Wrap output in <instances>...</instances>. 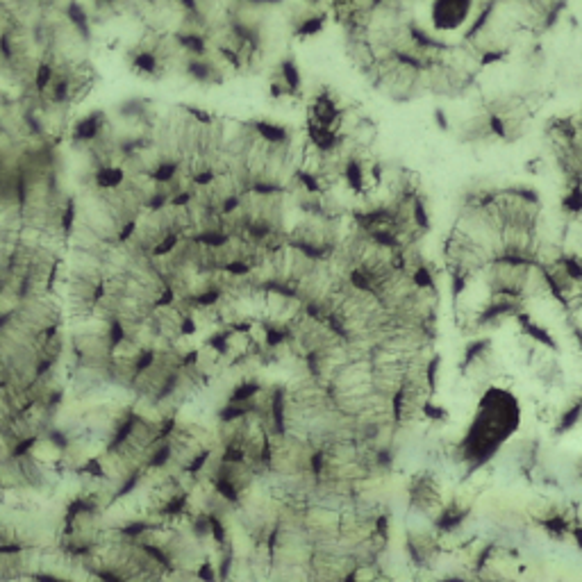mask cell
<instances>
[{
  "instance_id": "2",
  "label": "cell",
  "mask_w": 582,
  "mask_h": 582,
  "mask_svg": "<svg viewBox=\"0 0 582 582\" xmlns=\"http://www.w3.org/2000/svg\"><path fill=\"white\" fill-rule=\"evenodd\" d=\"M271 91L275 96H294L300 89V73L296 68L294 59H280L275 68L271 71Z\"/></svg>"
},
{
  "instance_id": "1",
  "label": "cell",
  "mask_w": 582,
  "mask_h": 582,
  "mask_svg": "<svg viewBox=\"0 0 582 582\" xmlns=\"http://www.w3.org/2000/svg\"><path fill=\"white\" fill-rule=\"evenodd\" d=\"M478 0H430L428 18L437 34H450L466 30L476 14Z\"/></svg>"
}]
</instances>
